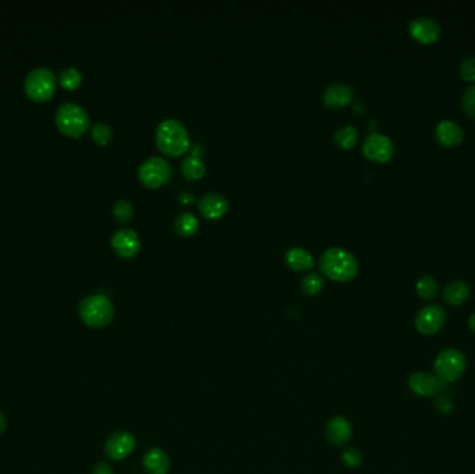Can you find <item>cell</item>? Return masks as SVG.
<instances>
[{"mask_svg":"<svg viewBox=\"0 0 475 474\" xmlns=\"http://www.w3.org/2000/svg\"><path fill=\"white\" fill-rule=\"evenodd\" d=\"M144 467L148 474H167L171 468V459L162 448H152L144 456Z\"/></svg>","mask_w":475,"mask_h":474,"instance_id":"obj_18","label":"cell"},{"mask_svg":"<svg viewBox=\"0 0 475 474\" xmlns=\"http://www.w3.org/2000/svg\"><path fill=\"white\" fill-rule=\"evenodd\" d=\"M359 141V129L355 125H344L333 133V142L344 149L353 148Z\"/></svg>","mask_w":475,"mask_h":474,"instance_id":"obj_21","label":"cell"},{"mask_svg":"<svg viewBox=\"0 0 475 474\" xmlns=\"http://www.w3.org/2000/svg\"><path fill=\"white\" fill-rule=\"evenodd\" d=\"M92 138L99 145H107L113 138V128L107 122H96L92 127Z\"/></svg>","mask_w":475,"mask_h":474,"instance_id":"obj_27","label":"cell"},{"mask_svg":"<svg viewBox=\"0 0 475 474\" xmlns=\"http://www.w3.org/2000/svg\"><path fill=\"white\" fill-rule=\"evenodd\" d=\"M461 103H463L464 111H465L468 116H471V117L475 118V84H474V85H470V87L464 91Z\"/></svg>","mask_w":475,"mask_h":474,"instance_id":"obj_31","label":"cell"},{"mask_svg":"<svg viewBox=\"0 0 475 474\" xmlns=\"http://www.w3.org/2000/svg\"><path fill=\"white\" fill-rule=\"evenodd\" d=\"M352 424L344 416H335L329 419L325 426V437L327 440L336 446L346 445L352 438Z\"/></svg>","mask_w":475,"mask_h":474,"instance_id":"obj_13","label":"cell"},{"mask_svg":"<svg viewBox=\"0 0 475 474\" xmlns=\"http://www.w3.org/2000/svg\"><path fill=\"white\" fill-rule=\"evenodd\" d=\"M141 245L142 244L138 233L128 227L118 228L111 235V246L120 256L124 257H131L133 255H137L141 250Z\"/></svg>","mask_w":475,"mask_h":474,"instance_id":"obj_12","label":"cell"},{"mask_svg":"<svg viewBox=\"0 0 475 474\" xmlns=\"http://www.w3.org/2000/svg\"><path fill=\"white\" fill-rule=\"evenodd\" d=\"M434 405L435 409L441 412L442 415H450L454 411V403L449 395L445 392H439L434 396Z\"/></svg>","mask_w":475,"mask_h":474,"instance_id":"obj_29","label":"cell"},{"mask_svg":"<svg viewBox=\"0 0 475 474\" xmlns=\"http://www.w3.org/2000/svg\"><path fill=\"white\" fill-rule=\"evenodd\" d=\"M342 460L348 467L356 468L363 463V453L359 448H355V446L346 448L342 453Z\"/></svg>","mask_w":475,"mask_h":474,"instance_id":"obj_30","label":"cell"},{"mask_svg":"<svg viewBox=\"0 0 475 474\" xmlns=\"http://www.w3.org/2000/svg\"><path fill=\"white\" fill-rule=\"evenodd\" d=\"M156 144L166 155L179 156L189 149V132L179 120L166 118L157 125Z\"/></svg>","mask_w":475,"mask_h":474,"instance_id":"obj_2","label":"cell"},{"mask_svg":"<svg viewBox=\"0 0 475 474\" xmlns=\"http://www.w3.org/2000/svg\"><path fill=\"white\" fill-rule=\"evenodd\" d=\"M113 215L120 222H128L133 216V205L128 199H120L114 203Z\"/></svg>","mask_w":475,"mask_h":474,"instance_id":"obj_28","label":"cell"},{"mask_svg":"<svg viewBox=\"0 0 475 474\" xmlns=\"http://www.w3.org/2000/svg\"><path fill=\"white\" fill-rule=\"evenodd\" d=\"M416 290H417V294L423 299L430 301V299H434L438 295L439 284H438L435 277H432V276H423V277L419 279Z\"/></svg>","mask_w":475,"mask_h":474,"instance_id":"obj_24","label":"cell"},{"mask_svg":"<svg viewBox=\"0 0 475 474\" xmlns=\"http://www.w3.org/2000/svg\"><path fill=\"white\" fill-rule=\"evenodd\" d=\"M445 383H442L435 374L427 371H417L409 378V389L421 398H432L439 392H443Z\"/></svg>","mask_w":475,"mask_h":474,"instance_id":"obj_11","label":"cell"},{"mask_svg":"<svg viewBox=\"0 0 475 474\" xmlns=\"http://www.w3.org/2000/svg\"><path fill=\"white\" fill-rule=\"evenodd\" d=\"M320 268L331 280L349 281L359 273V261L352 252L339 246H332L321 255Z\"/></svg>","mask_w":475,"mask_h":474,"instance_id":"obj_1","label":"cell"},{"mask_svg":"<svg viewBox=\"0 0 475 474\" xmlns=\"http://www.w3.org/2000/svg\"><path fill=\"white\" fill-rule=\"evenodd\" d=\"M446 323V312L439 305H427L419 310L415 324L419 332L424 335H434L439 332Z\"/></svg>","mask_w":475,"mask_h":474,"instance_id":"obj_8","label":"cell"},{"mask_svg":"<svg viewBox=\"0 0 475 474\" xmlns=\"http://www.w3.org/2000/svg\"><path fill=\"white\" fill-rule=\"evenodd\" d=\"M56 124L60 131L70 137H81L91 124V117L82 106L65 102L56 110Z\"/></svg>","mask_w":475,"mask_h":474,"instance_id":"obj_4","label":"cell"},{"mask_svg":"<svg viewBox=\"0 0 475 474\" xmlns=\"http://www.w3.org/2000/svg\"><path fill=\"white\" fill-rule=\"evenodd\" d=\"M300 287L306 295H317L324 288V279L320 273H309L302 280Z\"/></svg>","mask_w":475,"mask_h":474,"instance_id":"obj_26","label":"cell"},{"mask_svg":"<svg viewBox=\"0 0 475 474\" xmlns=\"http://www.w3.org/2000/svg\"><path fill=\"white\" fill-rule=\"evenodd\" d=\"M435 376L445 384L457 381L465 371V356L457 349H445L435 359Z\"/></svg>","mask_w":475,"mask_h":474,"instance_id":"obj_6","label":"cell"},{"mask_svg":"<svg viewBox=\"0 0 475 474\" xmlns=\"http://www.w3.org/2000/svg\"><path fill=\"white\" fill-rule=\"evenodd\" d=\"M468 327H470V330L472 331V332H475V312L470 316V319H468Z\"/></svg>","mask_w":475,"mask_h":474,"instance_id":"obj_35","label":"cell"},{"mask_svg":"<svg viewBox=\"0 0 475 474\" xmlns=\"http://www.w3.org/2000/svg\"><path fill=\"white\" fill-rule=\"evenodd\" d=\"M81 320L92 328H103L114 319V305L109 297L103 294L88 295L78 305Z\"/></svg>","mask_w":475,"mask_h":474,"instance_id":"obj_3","label":"cell"},{"mask_svg":"<svg viewBox=\"0 0 475 474\" xmlns=\"http://www.w3.org/2000/svg\"><path fill=\"white\" fill-rule=\"evenodd\" d=\"M435 137L442 145L454 147L463 141L464 131L453 120H441L435 127Z\"/></svg>","mask_w":475,"mask_h":474,"instance_id":"obj_17","label":"cell"},{"mask_svg":"<svg viewBox=\"0 0 475 474\" xmlns=\"http://www.w3.org/2000/svg\"><path fill=\"white\" fill-rule=\"evenodd\" d=\"M197 208L205 217L219 219L228 211V200L219 192H209L199 199Z\"/></svg>","mask_w":475,"mask_h":474,"instance_id":"obj_14","label":"cell"},{"mask_svg":"<svg viewBox=\"0 0 475 474\" xmlns=\"http://www.w3.org/2000/svg\"><path fill=\"white\" fill-rule=\"evenodd\" d=\"M25 92L36 102L47 100L56 89V76L47 67H36L25 77Z\"/></svg>","mask_w":475,"mask_h":474,"instance_id":"obj_5","label":"cell"},{"mask_svg":"<svg viewBox=\"0 0 475 474\" xmlns=\"http://www.w3.org/2000/svg\"><path fill=\"white\" fill-rule=\"evenodd\" d=\"M363 152L367 159L373 162L384 163L389 160L395 153V145L392 140L384 133L373 132L367 135L363 142Z\"/></svg>","mask_w":475,"mask_h":474,"instance_id":"obj_9","label":"cell"},{"mask_svg":"<svg viewBox=\"0 0 475 474\" xmlns=\"http://www.w3.org/2000/svg\"><path fill=\"white\" fill-rule=\"evenodd\" d=\"M285 260L289 264V267L298 270V272H303V270H309L314 266L313 255L307 249L299 246L291 248L285 253Z\"/></svg>","mask_w":475,"mask_h":474,"instance_id":"obj_19","label":"cell"},{"mask_svg":"<svg viewBox=\"0 0 475 474\" xmlns=\"http://www.w3.org/2000/svg\"><path fill=\"white\" fill-rule=\"evenodd\" d=\"M8 418L5 416L3 412H0V435H2L8 430Z\"/></svg>","mask_w":475,"mask_h":474,"instance_id":"obj_34","label":"cell"},{"mask_svg":"<svg viewBox=\"0 0 475 474\" xmlns=\"http://www.w3.org/2000/svg\"><path fill=\"white\" fill-rule=\"evenodd\" d=\"M181 170L182 174L188 178V180H199L206 173V164L203 162L197 155H190L186 156L182 163H181Z\"/></svg>","mask_w":475,"mask_h":474,"instance_id":"obj_22","label":"cell"},{"mask_svg":"<svg viewBox=\"0 0 475 474\" xmlns=\"http://www.w3.org/2000/svg\"><path fill=\"white\" fill-rule=\"evenodd\" d=\"M470 295V287L465 281L456 280L449 283L443 288V299L446 303L452 306H459L461 305Z\"/></svg>","mask_w":475,"mask_h":474,"instance_id":"obj_20","label":"cell"},{"mask_svg":"<svg viewBox=\"0 0 475 474\" xmlns=\"http://www.w3.org/2000/svg\"><path fill=\"white\" fill-rule=\"evenodd\" d=\"M460 73L464 80L475 81V54L463 58L460 64Z\"/></svg>","mask_w":475,"mask_h":474,"instance_id":"obj_32","label":"cell"},{"mask_svg":"<svg viewBox=\"0 0 475 474\" xmlns=\"http://www.w3.org/2000/svg\"><path fill=\"white\" fill-rule=\"evenodd\" d=\"M409 31L415 39L423 43H431L441 34L439 24L431 17H417L409 24Z\"/></svg>","mask_w":475,"mask_h":474,"instance_id":"obj_15","label":"cell"},{"mask_svg":"<svg viewBox=\"0 0 475 474\" xmlns=\"http://www.w3.org/2000/svg\"><path fill=\"white\" fill-rule=\"evenodd\" d=\"M92 474H114V471L107 462H98L92 468Z\"/></svg>","mask_w":475,"mask_h":474,"instance_id":"obj_33","label":"cell"},{"mask_svg":"<svg viewBox=\"0 0 475 474\" xmlns=\"http://www.w3.org/2000/svg\"><path fill=\"white\" fill-rule=\"evenodd\" d=\"M137 440L128 431H115L104 444V453L114 462L126 459L135 449Z\"/></svg>","mask_w":475,"mask_h":474,"instance_id":"obj_10","label":"cell"},{"mask_svg":"<svg viewBox=\"0 0 475 474\" xmlns=\"http://www.w3.org/2000/svg\"><path fill=\"white\" fill-rule=\"evenodd\" d=\"M355 95V89L348 84H331L322 92V100L328 107L339 109L346 106Z\"/></svg>","mask_w":475,"mask_h":474,"instance_id":"obj_16","label":"cell"},{"mask_svg":"<svg viewBox=\"0 0 475 474\" xmlns=\"http://www.w3.org/2000/svg\"><path fill=\"white\" fill-rule=\"evenodd\" d=\"M58 83L65 89H76L82 83V74L76 67H67L60 73Z\"/></svg>","mask_w":475,"mask_h":474,"instance_id":"obj_25","label":"cell"},{"mask_svg":"<svg viewBox=\"0 0 475 474\" xmlns=\"http://www.w3.org/2000/svg\"><path fill=\"white\" fill-rule=\"evenodd\" d=\"M171 164L160 156H152L146 159L138 169V177L141 182L149 188H157L166 184L171 178Z\"/></svg>","mask_w":475,"mask_h":474,"instance_id":"obj_7","label":"cell"},{"mask_svg":"<svg viewBox=\"0 0 475 474\" xmlns=\"http://www.w3.org/2000/svg\"><path fill=\"white\" fill-rule=\"evenodd\" d=\"M197 227H199L197 217L190 212H182L175 217L174 228L182 237L193 235L196 233Z\"/></svg>","mask_w":475,"mask_h":474,"instance_id":"obj_23","label":"cell"}]
</instances>
